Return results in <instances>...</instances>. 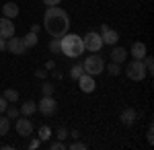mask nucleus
<instances>
[{"mask_svg": "<svg viewBox=\"0 0 154 150\" xmlns=\"http://www.w3.org/2000/svg\"><path fill=\"white\" fill-rule=\"evenodd\" d=\"M43 27L51 37H64L70 29V17L64 8L49 6L45 8V14H43Z\"/></svg>", "mask_w": 154, "mask_h": 150, "instance_id": "obj_1", "label": "nucleus"}, {"mask_svg": "<svg viewBox=\"0 0 154 150\" xmlns=\"http://www.w3.org/2000/svg\"><path fill=\"white\" fill-rule=\"evenodd\" d=\"M60 43H62V54L68 58H80L84 54L82 37L76 33H66L64 37H60Z\"/></svg>", "mask_w": 154, "mask_h": 150, "instance_id": "obj_2", "label": "nucleus"}, {"mask_svg": "<svg viewBox=\"0 0 154 150\" xmlns=\"http://www.w3.org/2000/svg\"><path fill=\"white\" fill-rule=\"evenodd\" d=\"M125 74H128V78L134 80V82H140V80H144V78L148 76L146 66H144L142 60H131L130 64L125 66Z\"/></svg>", "mask_w": 154, "mask_h": 150, "instance_id": "obj_3", "label": "nucleus"}, {"mask_svg": "<svg viewBox=\"0 0 154 150\" xmlns=\"http://www.w3.org/2000/svg\"><path fill=\"white\" fill-rule=\"evenodd\" d=\"M82 68L86 74H91V76H99V74H103V70H105V62L101 56H97V54H91V58H86L82 62Z\"/></svg>", "mask_w": 154, "mask_h": 150, "instance_id": "obj_4", "label": "nucleus"}, {"mask_svg": "<svg viewBox=\"0 0 154 150\" xmlns=\"http://www.w3.org/2000/svg\"><path fill=\"white\" fill-rule=\"evenodd\" d=\"M82 43H84V49H88L91 54H97V52H101V47H103L101 33H97V31H88V33L82 37Z\"/></svg>", "mask_w": 154, "mask_h": 150, "instance_id": "obj_5", "label": "nucleus"}, {"mask_svg": "<svg viewBox=\"0 0 154 150\" xmlns=\"http://www.w3.org/2000/svg\"><path fill=\"white\" fill-rule=\"evenodd\" d=\"M56 109H58V101L54 99V95H51V97H41V101L37 103V111H39L41 115H45V117L54 115Z\"/></svg>", "mask_w": 154, "mask_h": 150, "instance_id": "obj_6", "label": "nucleus"}, {"mask_svg": "<svg viewBox=\"0 0 154 150\" xmlns=\"http://www.w3.org/2000/svg\"><path fill=\"white\" fill-rule=\"evenodd\" d=\"M17 132H19V136H23V138H29L31 134H33V121L29 119V117H25V115H19L17 117Z\"/></svg>", "mask_w": 154, "mask_h": 150, "instance_id": "obj_7", "label": "nucleus"}, {"mask_svg": "<svg viewBox=\"0 0 154 150\" xmlns=\"http://www.w3.org/2000/svg\"><path fill=\"white\" fill-rule=\"evenodd\" d=\"M101 39H103V45H115L119 41V33L115 29H111L109 25H101Z\"/></svg>", "mask_w": 154, "mask_h": 150, "instance_id": "obj_8", "label": "nucleus"}, {"mask_svg": "<svg viewBox=\"0 0 154 150\" xmlns=\"http://www.w3.org/2000/svg\"><path fill=\"white\" fill-rule=\"evenodd\" d=\"M6 49H8L11 54H14V56H23L27 47H25V43H23V39H21V37L12 35V37L6 39Z\"/></svg>", "mask_w": 154, "mask_h": 150, "instance_id": "obj_9", "label": "nucleus"}, {"mask_svg": "<svg viewBox=\"0 0 154 150\" xmlns=\"http://www.w3.org/2000/svg\"><path fill=\"white\" fill-rule=\"evenodd\" d=\"M78 86H80V91H82L84 95H91V92H95V89H97L95 76H91V74H86V72H84L82 76L78 78Z\"/></svg>", "mask_w": 154, "mask_h": 150, "instance_id": "obj_10", "label": "nucleus"}, {"mask_svg": "<svg viewBox=\"0 0 154 150\" xmlns=\"http://www.w3.org/2000/svg\"><path fill=\"white\" fill-rule=\"evenodd\" d=\"M119 119H121V123H123L125 127H130V126L136 123V119H138V111H136L134 107H125V109L121 111Z\"/></svg>", "mask_w": 154, "mask_h": 150, "instance_id": "obj_11", "label": "nucleus"}, {"mask_svg": "<svg viewBox=\"0 0 154 150\" xmlns=\"http://www.w3.org/2000/svg\"><path fill=\"white\" fill-rule=\"evenodd\" d=\"M130 54H131V58H134V60H144V58H146V54H148V47H146L144 41H134V43H131Z\"/></svg>", "mask_w": 154, "mask_h": 150, "instance_id": "obj_12", "label": "nucleus"}, {"mask_svg": "<svg viewBox=\"0 0 154 150\" xmlns=\"http://www.w3.org/2000/svg\"><path fill=\"white\" fill-rule=\"evenodd\" d=\"M14 35V25H12V19H6V17H2L0 19V37H4V39H8Z\"/></svg>", "mask_w": 154, "mask_h": 150, "instance_id": "obj_13", "label": "nucleus"}, {"mask_svg": "<svg viewBox=\"0 0 154 150\" xmlns=\"http://www.w3.org/2000/svg\"><path fill=\"white\" fill-rule=\"evenodd\" d=\"M109 58H111V62H115V64H123L125 58H128V49L115 45L113 49H111V56H109Z\"/></svg>", "mask_w": 154, "mask_h": 150, "instance_id": "obj_14", "label": "nucleus"}, {"mask_svg": "<svg viewBox=\"0 0 154 150\" xmlns=\"http://www.w3.org/2000/svg\"><path fill=\"white\" fill-rule=\"evenodd\" d=\"M2 14H4L6 19H17V17H19V4H17V2H6V4L2 6Z\"/></svg>", "mask_w": 154, "mask_h": 150, "instance_id": "obj_15", "label": "nucleus"}, {"mask_svg": "<svg viewBox=\"0 0 154 150\" xmlns=\"http://www.w3.org/2000/svg\"><path fill=\"white\" fill-rule=\"evenodd\" d=\"M19 111H21V115H25V117H31V115H33V113L37 111V103L29 99V101H25V103L21 105V109H19Z\"/></svg>", "mask_w": 154, "mask_h": 150, "instance_id": "obj_16", "label": "nucleus"}, {"mask_svg": "<svg viewBox=\"0 0 154 150\" xmlns=\"http://www.w3.org/2000/svg\"><path fill=\"white\" fill-rule=\"evenodd\" d=\"M23 39V43L27 49H31V47H35L37 45V41H39V37H37V33H33V31H29V33L25 35V37H21Z\"/></svg>", "mask_w": 154, "mask_h": 150, "instance_id": "obj_17", "label": "nucleus"}, {"mask_svg": "<svg viewBox=\"0 0 154 150\" xmlns=\"http://www.w3.org/2000/svg\"><path fill=\"white\" fill-rule=\"evenodd\" d=\"M82 74H84L82 64H74V66L70 68V78H72V80H78V78L82 76Z\"/></svg>", "mask_w": 154, "mask_h": 150, "instance_id": "obj_18", "label": "nucleus"}, {"mask_svg": "<svg viewBox=\"0 0 154 150\" xmlns=\"http://www.w3.org/2000/svg\"><path fill=\"white\" fill-rule=\"evenodd\" d=\"M8 130H11V119L4 117V115H0V136H6Z\"/></svg>", "mask_w": 154, "mask_h": 150, "instance_id": "obj_19", "label": "nucleus"}, {"mask_svg": "<svg viewBox=\"0 0 154 150\" xmlns=\"http://www.w3.org/2000/svg\"><path fill=\"white\" fill-rule=\"evenodd\" d=\"M39 91H41V95H43V97H51V95L56 92V86H54L51 82H45V80H43V84H41V89H39Z\"/></svg>", "mask_w": 154, "mask_h": 150, "instance_id": "obj_20", "label": "nucleus"}, {"mask_svg": "<svg viewBox=\"0 0 154 150\" xmlns=\"http://www.w3.org/2000/svg\"><path fill=\"white\" fill-rule=\"evenodd\" d=\"M2 97H4L8 103H14V101H19V91H14V89H6Z\"/></svg>", "mask_w": 154, "mask_h": 150, "instance_id": "obj_21", "label": "nucleus"}, {"mask_svg": "<svg viewBox=\"0 0 154 150\" xmlns=\"http://www.w3.org/2000/svg\"><path fill=\"white\" fill-rule=\"evenodd\" d=\"M107 72H109V76H119V74H121V64L109 62V66H107Z\"/></svg>", "mask_w": 154, "mask_h": 150, "instance_id": "obj_22", "label": "nucleus"}, {"mask_svg": "<svg viewBox=\"0 0 154 150\" xmlns=\"http://www.w3.org/2000/svg\"><path fill=\"white\" fill-rule=\"evenodd\" d=\"M49 52L51 54H62V43H60V37H54L49 41Z\"/></svg>", "mask_w": 154, "mask_h": 150, "instance_id": "obj_23", "label": "nucleus"}, {"mask_svg": "<svg viewBox=\"0 0 154 150\" xmlns=\"http://www.w3.org/2000/svg\"><path fill=\"white\" fill-rule=\"evenodd\" d=\"M49 138H51V127L49 126H41L39 127V140L45 142V140H49Z\"/></svg>", "mask_w": 154, "mask_h": 150, "instance_id": "obj_24", "label": "nucleus"}, {"mask_svg": "<svg viewBox=\"0 0 154 150\" xmlns=\"http://www.w3.org/2000/svg\"><path fill=\"white\" fill-rule=\"evenodd\" d=\"M4 113H6L8 119H17V117L21 115V111H19L17 107H11V103H8V107H6V111H4Z\"/></svg>", "mask_w": 154, "mask_h": 150, "instance_id": "obj_25", "label": "nucleus"}, {"mask_svg": "<svg viewBox=\"0 0 154 150\" xmlns=\"http://www.w3.org/2000/svg\"><path fill=\"white\" fill-rule=\"evenodd\" d=\"M142 62H144V66H146V72H148V74H152V72H154V60H152V56H148V54H146V58H144Z\"/></svg>", "mask_w": 154, "mask_h": 150, "instance_id": "obj_26", "label": "nucleus"}, {"mask_svg": "<svg viewBox=\"0 0 154 150\" xmlns=\"http://www.w3.org/2000/svg\"><path fill=\"white\" fill-rule=\"evenodd\" d=\"M58 140H68V127L64 126L58 127Z\"/></svg>", "mask_w": 154, "mask_h": 150, "instance_id": "obj_27", "label": "nucleus"}, {"mask_svg": "<svg viewBox=\"0 0 154 150\" xmlns=\"http://www.w3.org/2000/svg\"><path fill=\"white\" fill-rule=\"evenodd\" d=\"M70 150H86V144H82V142H76V140H74V142L70 144Z\"/></svg>", "mask_w": 154, "mask_h": 150, "instance_id": "obj_28", "label": "nucleus"}, {"mask_svg": "<svg viewBox=\"0 0 154 150\" xmlns=\"http://www.w3.org/2000/svg\"><path fill=\"white\" fill-rule=\"evenodd\" d=\"M35 76H37V78H41V80H45V78H48V70H45V68H37L35 70Z\"/></svg>", "mask_w": 154, "mask_h": 150, "instance_id": "obj_29", "label": "nucleus"}, {"mask_svg": "<svg viewBox=\"0 0 154 150\" xmlns=\"http://www.w3.org/2000/svg\"><path fill=\"white\" fill-rule=\"evenodd\" d=\"M49 148H51V150H64L66 146H64V142L60 140V142H51V144H49Z\"/></svg>", "mask_w": 154, "mask_h": 150, "instance_id": "obj_30", "label": "nucleus"}, {"mask_svg": "<svg viewBox=\"0 0 154 150\" xmlns=\"http://www.w3.org/2000/svg\"><path fill=\"white\" fill-rule=\"evenodd\" d=\"M6 107H8V101H6L4 97H0V115H2V113L6 111Z\"/></svg>", "mask_w": 154, "mask_h": 150, "instance_id": "obj_31", "label": "nucleus"}, {"mask_svg": "<svg viewBox=\"0 0 154 150\" xmlns=\"http://www.w3.org/2000/svg\"><path fill=\"white\" fill-rule=\"evenodd\" d=\"M62 76H64V74H62V72H60V70H51V78H54V80H62Z\"/></svg>", "mask_w": 154, "mask_h": 150, "instance_id": "obj_32", "label": "nucleus"}, {"mask_svg": "<svg viewBox=\"0 0 154 150\" xmlns=\"http://www.w3.org/2000/svg\"><path fill=\"white\" fill-rule=\"evenodd\" d=\"M146 138H148V144H154V132H152V126L148 127V134H146Z\"/></svg>", "mask_w": 154, "mask_h": 150, "instance_id": "obj_33", "label": "nucleus"}, {"mask_svg": "<svg viewBox=\"0 0 154 150\" xmlns=\"http://www.w3.org/2000/svg\"><path fill=\"white\" fill-rule=\"evenodd\" d=\"M41 2H43L45 6H58V4L62 2V0H41Z\"/></svg>", "mask_w": 154, "mask_h": 150, "instance_id": "obj_34", "label": "nucleus"}, {"mask_svg": "<svg viewBox=\"0 0 154 150\" xmlns=\"http://www.w3.org/2000/svg\"><path fill=\"white\" fill-rule=\"evenodd\" d=\"M39 144H41V140H39V138H37V140H31V142H29V148L35 150V148H39Z\"/></svg>", "mask_w": 154, "mask_h": 150, "instance_id": "obj_35", "label": "nucleus"}, {"mask_svg": "<svg viewBox=\"0 0 154 150\" xmlns=\"http://www.w3.org/2000/svg\"><path fill=\"white\" fill-rule=\"evenodd\" d=\"M68 136H72L74 140H78L80 138V132H78V130H68Z\"/></svg>", "mask_w": 154, "mask_h": 150, "instance_id": "obj_36", "label": "nucleus"}, {"mask_svg": "<svg viewBox=\"0 0 154 150\" xmlns=\"http://www.w3.org/2000/svg\"><path fill=\"white\" fill-rule=\"evenodd\" d=\"M56 68V62H54V60H48V62H45V70H54Z\"/></svg>", "mask_w": 154, "mask_h": 150, "instance_id": "obj_37", "label": "nucleus"}, {"mask_svg": "<svg viewBox=\"0 0 154 150\" xmlns=\"http://www.w3.org/2000/svg\"><path fill=\"white\" fill-rule=\"evenodd\" d=\"M29 31H33V33H39V31H41V25H31V29H29Z\"/></svg>", "mask_w": 154, "mask_h": 150, "instance_id": "obj_38", "label": "nucleus"}, {"mask_svg": "<svg viewBox=\"0 0 154 150\" xmlns=\"http://www.w3.org/2000/svg\"><path fill=\"white\" fill-rule=\"evenodd\" d=\"M4 49H6V39L0 37V52H4Z\"/></svg>", "mask_w": 154, "mask_h": 150, "instance_id": "obj_39", "label": "nucleus"}]
</instances>
